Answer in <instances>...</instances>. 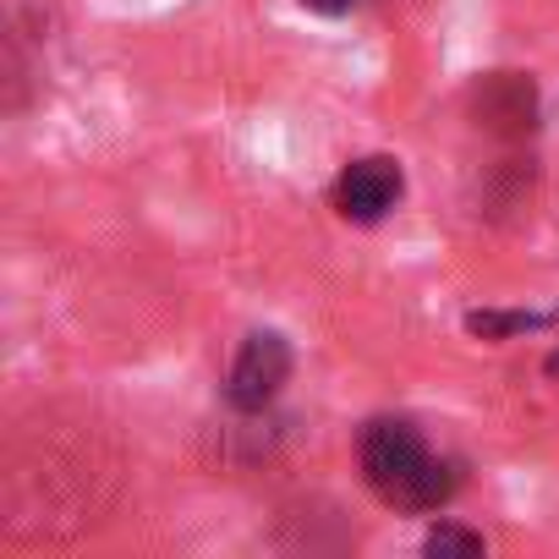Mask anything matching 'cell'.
Returning <instances> with one entry per match:
<instances>
[{"mask_svg":"<svg viewBox=\"0 0 559 559\" xmlns=\"http://www.w3.org/2000/svg\"><path fill=\"white\" fill-rule=\"evenodd\" d=\"M286 373H292V346H286V341H280V335H247V346H241L236 362H230L225 395H230V406L258 412V406H269V401L280 395Z\"/></svg>","mask_w":559,"mask_h":559,"instance_id":"cell-2","label":"cell"},{"mask_svg":"<svg viewBox=\"0 0 559 559\" xmlns=\"http://www.w3.org/2000/svg\"><path fill=\"white\" fill-rule=\"evenodd\" d=\"M423 548L439 554V559H444V554H483V537H477V532H461V526H433Z\"/></svg>","mask_w":559,"mask_h":559,"instance_id":"cell-6","label":"cell"},{"mask_svg":"<svg viewBox=\"0 0 559 559\" xmlns=\"http://www.w3.org/2000/svg\"><path fill=\"white\" fill-rule=\"evenodd\" d=\"M472 99H477V121H483L488 132H504V138L532 132L537 94H532L526 78H515V72H493V78H483V88H477Z\"/></svg>","mask_w":559,"mask_h":559,"instance_id":"cell-4","label":"cell"},{"mask_svg":"<svg viewBox=\"0 0 559 559\" xmlns=\"http://www.w3.org/2000/svg\"><path fill=\"white\" fill-rule=\"evenodd\" d=\"M554 373H559V357H554Z\"/></svg>","mask_w":559,"mask_h":559,"instance_id":"cell-8","label":"cell"},{"mask_svg":"<svg viewBox=\"0 0 559 559\" xmlns=\"http://www.w3.org/2000/svg\"><path fill=\"white\" fill-rule=\"evenodd\" d=\"M548 324H559V313H472V319H466V330L483 335V341H493V335H521V330H548Z\"/></svg>","mask_w":559,"mask_h":559,"instance_id":"cell-5","label":"cell"},{"mask_svg":"<svg viewBox=\"0 0 559 559\" xmlns=\"http://www.w3.org/2000/svg\"><path fill=\"white\" fill-rule=\"evenodd\" d=\"M362 477L395 510H439L455 493V472L406 423H368V433H362Z\"/></svg>","mask_w":559,"mask_h":559,"instance_id":"cell-1","label":"cell"},{"mask_svg":"<svg viewBox=\"0 0 559 559\" xmlns=\"http://www.w3.org/2000/svg\"><path fill=\"white\" fill-rule=\"evenodd\" d=\"M302 7H313V12H324V17H341V12L357 7V0H302Z\"/></svg>","mask_w":559,"mask_h":559,"instance_id":"cell-7","label":"cell"},{"mask_svg":"<svg viewBox=\"0 0 559 559\" xmlns=\"http://www.w3.org/2000/svg\"><path fill=\"white\" fill-rule=\"evenodd\" d=\"M401 187H406L401 165H395L390 154H368V159H352V165L341 170L335 203H341V214H346V219L373 225V219H384V214L401 203Z\"/></svg>","mask_w":559,"mask_h":559,"instance_id":"cell-3","label":"cell"}]
</instances>
